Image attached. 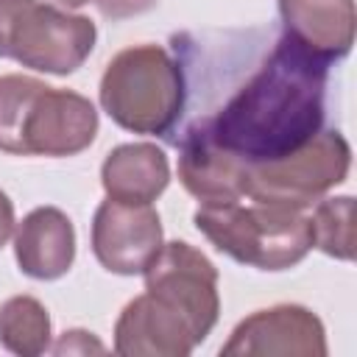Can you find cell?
Returning a JSON list of instances; mask_svg holds the SVG:
<instances>
[{
	"instance_id": "obj_1",
	"label": "cell",
	"mask_w": 357,
	"mask_h": 357,
	"mask_svg": "<svg viewBox=\"0 0 357 357\" xmlns=\"http://www.w3.org/2000/svg\"><path fill=\"white\" fill-rule=\"evenodd\" d=\"M184 106L173 145H204L240 165L282 159L307 145L326 120L332 61L287 31L176 33Z\"/></svg>"
},
{
	"instance_id": "obj_2",
	"label": "cell",
	"mask_w": 357,
	"mask_h": 357,
	"mask_svg": "<svg viewBox=\"0 0 357 357\" xmlns=\"http://www.w3.org/2000/svg\"><path fill=\"white\" fill-rule=\"evenodd\" d=\"M218 271L190 243H167L145 268V293L126 304L114 351L126 357H184L218 324Z\"/></svg>"
},
{
	"instance_id": "obj_3",
	"label": "cell",
	"mask_w": 357,
	"mask_h": 357,
	"mask_svg": "<svg viewBox=\"0 0 357 357\" xmlns=\"http://www.w3.org/2000/svg\"><path fill=\"white\" fill-rule=\"evenodd\" d=\"M98 134L95 106L70 89L28 75L0 78V151L17 156H73Z\"/></svg>"
},
{
	"instance_id": "obj_4",
	"label": "cell",
	"mask_w": 357,
	"mask_h": 357,
	"mask_svg": "<svg viewBox=\"0 0 357 357\" xmlns=\"http://www.w3.org/2000/svg\"><path fill=\"white\" fill-rule=\"evenodd\" d=\"M192 220L220 254L259 271L293 268L312 248V218L304 209L237 198L201 204Z\"/></svg>"
},
{
	"instance_id": "obj_5",
	"label": "cell",
	"mask_w": 357,
	"mask_h": 357,
	"mask_svg": "<svg viewBox=\"0 0 357 357\" xmlns=\"http://www.w3.org/2000/svg\"><path fill=\"white\" fill-rule=\"evenodd\" d=\"M100 106L126 131L170 137L184 106V75L176 56L159 45L120 50L100 78Z\"/></svg>"
},
{
	"instance_id": "obj_6",
	"label": "cell",
	"mask_w": 357,
	"mask_h": 357,
	"mask_svg": "<svg viewBox=\"0 0 357 357\" xmlns=\"http://www.w3.org/2000/svg\"><path fill=\"white\" fill-rule=\"evenodd\" d=\"M95 22L33 0H0V56L22 67L70 75L95 47Z\"/></svg>"
},
{
	"instance_id": "obj_7",
	"label": "cell",
	"mask_w": 357,
	"mask_h": 357,
	"mask_svg": "<svg viewBox=\"0 0 357 357\" xmlns=\"http://www.w3.org/2000/svg\"><path fill=\"white\" fill-rule=\"evenodd\" d=\"M351 165V148L337 131H318L298 151L245 167L243 198L279 204L290 209H307L340 184Z\"/></svg>"
},
{
	"instance_id": "obj_8",
	"label": "cell",
	"mask_w": 357,
	"mask_h": 357,
	"mask_svg": "<svg viewBox=\"0 0 357 357\" xmlns=\"http://www.w3.org/2000/svg\"><path fill=\"white\" fill-rule=\"evenodd\" d=\"M162 248V223L151 204L106 198L92 220V251L98 262L120 276L145 273Z\"/></svg>"
},
{
	"instance_id": "obj_9",
	"label": "cell",
	"mask_w": 357,
	"mask_h": 357,
	"mask_svg": "<svg viewBox=\"0 0 357 357\" xmlns=\"http://www.w3.org/2000/svg\"><path fill=\"white\" fill-rule=\"evenodd\" d=\"M220 354H284V357H324V324L307 307L279 304L259 310L237 324Z\"/></svg>"
},
{
	"instance_id": "obj_10",
	"label": "cell",
	"mask_w": 357,
	"mask_h": 357,
	"mask_svg": "<svg viewBox=\"0 0 357 357\" xmlns=\"http://www.w3.org/2000/svg\"><path fill=\"white\" fill-rule=\"evenodd\" d=\"M14 257L31 279H59L75 259V229L56 206H39L14 231Z\"/></svg>"
},
{
	"instance_id": "obj_11",
	"label": "cell",
	"mask_w": 357,
	"mask_h": 357,
	"mask_svg": "<svg viewBox=\"0 0 357 357\" xmlns=\"http://www.w3.org/2000/svg\"><path fill=\"white\" fill-rule=\"evenodd\" d=\"M282 31L337 61L354 45V0H279Z\"/></svg>"
},
{
	"instance_id": "obj_12",
	"label": "cell",
	"mask_w": 357,
	"mask_h": 357,
	"mask_svg": "<svg viewBox=\"0 0 357 357\" xmlns=\"http://www.w3.org/2000/svg\"><path fill=\"white\" fill-rule=\"evenodd\" d=\"M100 181L106 195L114 201L151 204L165 192L170 181V165L162 148L151 142H131L114 148L106 156Z\"/></svg>"
},
{
	"instance_id": "obj_13",
	"label": "cell",
	"mask_w": 357,
	"mask_h": 357,
	"mask_svg": "<svg viewBox=\"0 0 357 357\" xmlns=\"http://www.w3.org/2000/svg\"><path fill=\"white\" fill-rule=\"evenodd\" d=\"M0 343L22 357L50 349L47 310L31 296H14L0 307Z\"/></svg>"
},
{
	"instance_id": "obj_14",
	"label": "cell",
	"mask_w": 357,
	"mask_h": 357,
	"mask_svg": "<svg viewBox=\"0 0 357 357\" xmlns=\"http://www.w3.org/2000/svg\"><path fill=\"white\" fill-rule=\"evenodd\" d=\"M312 245L335 259H354V198H324L312 215Z\"/></svg>"
},
{
	"instance_id": "obj_15",
	"label": "cell",
	"mask_w": 357,
	"mask_h": 357,
	"mask_svg": "<svg viewBox=\"0 0 357 357\" xmlns=\"http://www.w3.org/2000/svg\"><path fill=\"white\" fill-rule=\"evenodd\" d=\"M39 6H50V8H61V11H70V8H78V6H86V3H95L98 11L109 20H126V17H134V14H142L148 8L156 6V0H33Z\"/></svg>"
},
{
	"instance_id": "obj_16",
	"label": "cell",
	"mask_w": 357,
	"mask_h": 357,
	"mask_svg": "<svg viewBox=\"0 0 357 357\" xmlns=\"http://www.w3.org/2000/svg\"><path fill=\"white\" fill-rule=\"evenodd\" d=\"M53 354H89V351H103V343L92 337V332L84 329H70L59 337L56 346H50Z\"/></svg>"
},
{
	"instance_id": "obj_17",
	"label": "cell",
	"mask_w": 357,
	"mask_h": 357,
	"mask_svg": "<svg viewBox=\"0 0 357 357\" xmlns=\"http://www.w3.org/2000/svg\"><path fill=\"white\" fill-rule=\"evenodd\" d=\"M11 231H14V206H11L8 195L0 190V248L6 245Z\"/></svg>"
}]
</instances>
